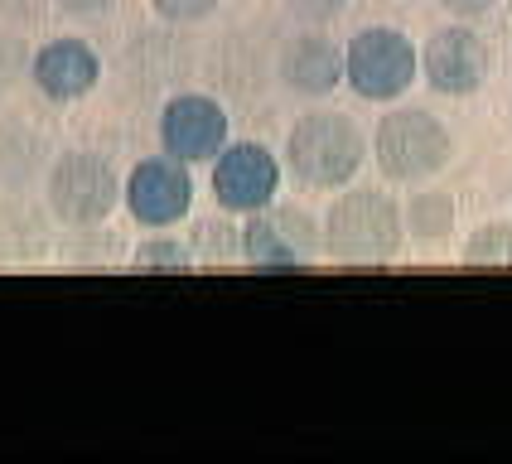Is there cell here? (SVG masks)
Segmentation results:
<instances>
[{
    "label": "cell",
    "instance_id": "ffe728a7",
    "mask_svg": "<svg viewBox=\"0 0 512 464\" xmlns=\"http://www.w3.org/2000/svg\"><path fill=\"white\" fill-rule=\"evenodd\" d=\"M281 10L290 20H300V25L324 29L329 20H339L343 10H348V0H281Z\"/></svg>",
    "mask_w": 512,
    "mask_h": 464
},
{
    "label": "cell",
    "instance_id": "3957f363",
    "mask_svg": "<svg viewBox=\"0 0 512 464\" xmlns=\"http://www.w3.org/2000/svg\"><path fill=\"white\" fill-rule=\"evenodd\" d=\"M450 155H455V136L426 107H397L372 131V160L392 184H426L450 165Z\"/></svg>",
    "mask_w": 512,
    "mask_h": 464
},
{
    "label": "cell",
    "instance_id": "7a4b0ae2",
    "mask_svg": "<svg viewBox=\"0 0 512 464\" xmlns=\"http://www.w3.org/2000/svg\"><path fill=\"white\" fill-rule=\"evenodd\" d=\"M368 160V136L358 131V121L334 107H314L305 112L290 136H285V165L300 184L310 189H343L353 184V174Z\"/></svg>",
    "mask_w": 512,
    "mask_h": 464
},
{
    "label": "cell",
    "instance_id": "30bf717a",
    "mask_svg": "<svg viewBox=\"0 0 512 464\" xmlns=\"http://www.w3.org/2000/svg\"><path fill=\"white\" fill-rule=\"evenodd\" d=\"M488 68H493V54H488V44L469 25L435 29L426 39V49H421V73H426V83L440 97L479 92L488 83Z\"/></svg>",
    "mask_w": 512,
    "mask_h": 464
},
{
    "label": "cell",
    "instance_id": "277c9868",
    "mask_svg": "<svg viewBox=\"0 0 512 464\" xmlns=\"http://www.w3.org/2000/svg\"><path fill=\"white\" fill-rule=\"evenodd\" d=\"M44 203L63 228H97L116 213V203H126V184L116 179L112 160L68 150L44 174Z\"/></svg>",
    "mask_w": 512,
    "mask_h": 464
},
{
    "label": "cell",
    "instance_id": "603a6c76",
    "mask_svg": "<svg viewBox=\"0 0 512 464\" xmlns=\"http://www.w3.org/2000/svg\"><path fill=\"white\" fill-rule=\"evenodd\" d=\"M63 15H107L116 0H54Z\"/></svg>",
    "mask_w": 512,
    "mask_h": 464
},
{
    "label": "cell",
    "instance_id": "2e32d148",
    "mask_svg": "<svg viewBox=\"0 0 512 464\" xmlns=\"http://www.w3.org/2000/svg\"><path fill=\"white\" fill-rule=\"evenodd\" d=\"M406 232L421 242H440L455 232V199L445 189H421L406 203Z\"/></svg>",
    "mask_w": 512,
    "mask_h": 464
},
{
    "label": "cell",
    "instance_id": "8fae6325",
    "mask_svg": "<svg viewBox=\"0 0 512 464\" xmlns=\"http://www.w3.org/2000/svg\"><path fill=\"white\" fill-rule=\"evenodd\" d=\"M276 78L300 97H329L339 83H348V54L324 34V29L305 25L290 34L276 54Z\"/></svg>",
    "mask_w": 512,
    "mask_h": 464
},
{
    "label": "cell",
    "instance_id": "e0dca14e",
    "mask_svg": "<svg viewBox=\"0 0 512 464\" xmlns=\"http://www.w3.org/2000/svg\"><path fill=\"white\" fill-rule=\"evenodd\" d=\"M469 266H512V223H484L464 242Z\"/></svg>",
    "mask_w": 512,
    "mask_h": 464
},
{
    "label": "cell",
    "instance_id": "44dd1931",
    "mask_svg": "<svg viewBox=\"0 0 512 464\" xmlns=\"http://www.w3.org/2000/svg\"><path fill=\"white\" fill-rule=\"evenodd\" d=\"M150 10L165 20V25H199L218 10V0H150Z\"/></svg>",
    "mask_w": 512,
    "mask_h": 464
},
{
    "label": "cell",
    "instance_id": "7402d4cb",
    "mask_svg": "<svg viewBox=\"0 0 512 464\" xmlns=\"http://www.w3.org/2000/svg\"><path fill=\"white\" fill-rule=\"evenodd\" d=\"M440 5H445L455 20H479V15H488L498 0H440Z\"/></svg>",
    "mask_w": 512,
    "mask_h": 464
},
{
    "label": "cell",
    "instance_id": "d6986e66",
    "mask_svg": "<svg viewBox=\"0 0 512 464\" xmlns=\"http://www.w3.org/2000/svg\"><path fill=\"white\" fill-rule=\"evenodd\" d=\"M136 266H170V271H184V266H194V247L170 242V237H155V242H141Z\"/></svg>",
    "mask_w": 512,
    "mask_h": 464
},
{
    "label": "cell",
    "instance_id": "5b68a950",
    "mask_svg": "<svg viewBox=\"0 0 512 464\" xmlns=\"http://www.w3.org/2000/svg\"><path fill=\"white\" fill-rule=\"evenodd\" d=\"M343 54H348V87L363 102H397L401 92L416 83V73H421L416 44L401 29H387V25L358 29Z\"/></svg>",
    "mask_w": 512,
    "mask_h": 464
},
{
    "label": "cell",
    "instance_id": "9c48e42d",
    "mask_svg": "<svg viewBox=\"0 0 512 464\" xmlns=\"http://www.w3.org/2000/svg\"><path fill=\"white\" fill-rule=\"evenodd\" d=\"M126 208L141 228H174L194 208V174L174 155H150L126 174Z\"/></svg>",
    "mask_w": 512,
    "mask_h": 464
},
{
    "label": "cell",
    "instance_id": "7c38bea8",
    "mask_svg": "<svg viewBox=\"0 0 512 464\" xmlns=\"http://www.w3.org/2000/svg\"><path fill=\"white\" fill-rule=\"evenodd\" d=\"M29 78L49 102H78L102 83V58L83 39H49L29 63Z\"/></svg>",
    "mask_w": 512,
    "mask_h": 464
},
{
    "label": "cell",
    "instance_id": "ac0fdd59",
    "mask_svg": "<svg viewBox=\"0 0 512 464\" xmlns=\"http://www.w3.org/2000/svg\"><path fill=\"white\" fill-rule=\"evenodd\" d=\"M194 257L203 261H237L242 257V228H232L223 218H203L194 228Z\"/></svg>",
    "mask_w": 512,
    "mask_h": 464
},
{
    "label": "cell",
    "instance_id": "9a60e30c",
    "mask_svg": "<svg viewBox=\"0 0 512 464\" xmlns=\"http://www.w3.org/2000/svg\"><path fill=\"white\" fill-rule=\"evenodd\" d=\"M49 252V218L29 203H0V261H34Z\"/></svg>",
    "mask_w": 512,
    "mask_h": 464
},
{
    "label": "cell",
    "instance_id": "5bb4252c",
    "mask_svg": "<svg viewBox=\"0 0 512 464\" xmlns=\"http://www.w3.org/2000/svg\"><path fill=\"white\" fill-rule=\"evenodd\" d=\"M179 68H184V49L165 29H141L126 44V73L141 87H170L179 78Z\"/></svg>",
    "mask_w": 512,
    "mask_h": 464
},
{
    "label": "cell",
    "instance_id": "52a82bcc",
    "mask_svg": "<svg viewBox=\"0 0 512 464\" xmlns=\"http://www.w3.org/2000/svg\"><path fill=\"white\" fill-rule=\"evenodd\" d=\"M281 194V160L261 141H232L213 160V199L228 213H261Z\"/></svg>",
    "mask_w": 512,
    "mask_h": 464
},
{
    "label": "cell",
    "instance_id": "6da1fadb",
    "mask_svg": "<svg viewBox=\"0 0 512 464\" xmlns=\"http://www.w3.org/2000/svg\"><path fill=\"white\" fill-rule=\"evenodd\" d=\"M406 242V208L382 189H348L324 213V257L343 266H382Z\"/></svg>",
    "mask_w": 512,
    "mask_h": 464
},
{
    "label": "cell",
    "instance_id": "ba28073f",
    "mask_svg": "<svg viewBox=\"0 0 512 464\" xmlns=\"http://www.w3.org/2000/svg\"><path fill=\"white\" fill-rule=\"evenodd\" d=\"M160 145L165 155L184 160V165H199V160H218L223 145H228V112L218 97L208 92H179L165 102L160 112Z\"/></svg>",
    "mask_w": 512,
    "mask_h": 464
},
{
    "label": "cell",
    "instance_id": "4fadbf2b",
    "mask_svg": "<svg viewBox=\"0 0 512 464\" xmlns=\"http://www.w3.org/2000/svg\"><path fill=\"white\" fill-rule=\"evenodd\" d=\"M39 174H49V141L34 126L0 121V194L20 199Z\"/></svg>",
    "mask_w": 512,
    "mask_h": 464
},
{
    "label": "cell",
    "instance_id": "8992f818",
    "mask_svg": "<svg viewBox=\"0 0 512 464\" xmlns=\"http://www.w3.org/2000/svg\"><path fill=\"white\" fill-rule=\"evenodd\" d=\"M324 252V228L314 223L305 208H261L247 213L242 228V261H252L261 271H290V266H310Z\"/></svg>",
    "mask_w": 512,
    "mask_h": 464
}]
</instances>
